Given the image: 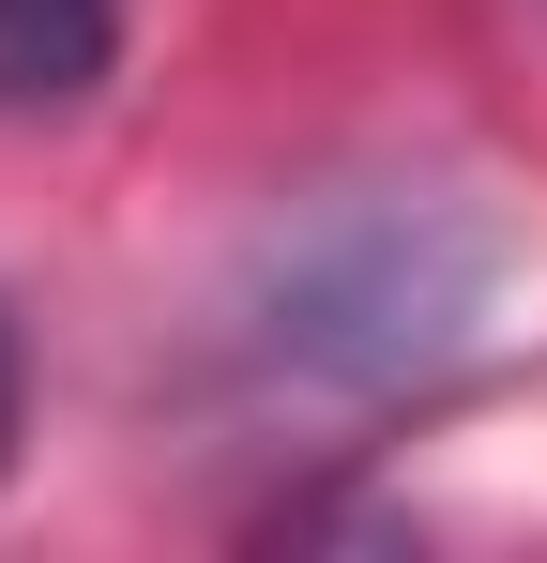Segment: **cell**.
<instances>
[{"label": "cell", "instance_id": "cell-1", "mask_svg": "<svg viewBox=\"0 0 547 563\" xmlns=\"http://www.w3.org/2000/svg\"><path fill=\"white\" fill-rule=\"evenodd\" d=\"M487 305V229L442 198H335L320 229H289L259 275V366L320 396H395L471 335Z\"/></svg>", "mask_w": 547, "mask_h": 563}, {"label": "cell", "instance_id": "cell-2", "mask_svg": "<svg viewBox=\"0 0 547 563\" xmlns=\"http://www.w3.org/2000/svg\"><path fill=\"white\" fill-rule=\"evenodd\" d=\"M122 62V0H0V122L91 107Z\"/></svg>", "mask_w": 547, "mask_h": 563}, {"label": "cell", "instance_id": "cell-3", "mask_svg": "<svg viewBox=\"0 0 547 563\" xmlns=\"http://www.w3.org/2000/svg\"><path fill=\"white\" fill-rule=\"evenodd\" d=\"M15 411H31V351H15V305H0V472H15Z\"/></svg>", "mask_w": 547, "mask_h": 563}]
</instances>
